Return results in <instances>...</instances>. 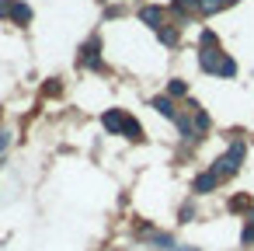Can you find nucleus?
Instances as JSON below:
<instances>
[{
	"instance_id": "1",
	"label": "nucleus",
	"mask_w": 254,
	"mask_h": 251,
	"mask_svg": "<svg viewBox=\"0 0 254 251\" xmlns=\"http://www.w3.org/2000/svg\"><path fill=\"white\" fill-rule=\"evenodd\" d=\"M126 119H129V115H126L122 108H112V112H105V115H101V126H105L112 136H122V129H126Z\"/></svg>"
},
{
	"instance_id": "2",
	"label": "nucleus",
	"mask_w": 254,
	"mask_h": 251,
	"mask_svg": "<svg viewBox=\"0 0 254 251\" xmlns=\"http://www.w3.org/2000/svg\"><path fill=\"white\" fill-rule=\"evenodd\" d=\"M98 49H101V42H98V39H91V42L80 49V67H87V70H98V67H101V56H98Z\"/></svg>"
},
{
	"instance_id": "3",
	"label": "nucleus",
	"mask_w": 254,
	"mask_h": 251,
	"mask_svg": "<svg viewBox=\"0 0 254 251\" xmlns=\"http://www.w3.org/2000/svg\"><path fill=\"white\" fill-rule=\"evenodd\" d=\"M219 56H223V53H219L216 46H202V49H198V67H202L205 74H216V63H219Z\"/></svg>"
},
{
	"instance_id": "4",
	"label": "nucleus",
	"mask_w": 254,
	"mask_h": 251,
	"mask_svg": "<svg viewBox=\"0 0 254 251\" xmlns=\"http://www.w3.org/2000/svg\"><path fill=\"white\" fill-rule=\"evenodd\" d=\"M216 185H219V178H216L212 171H202V174L191 181V192H195V195H209V192H216Z\"/></svg>"
},
{
	"instance_id": "5",
	"label": "nucleus",
	"mask_w": 254,
	"mask_h": 251,
	"mask_svg": "<svg viewBox=\"0 0 254 251\" xmlns=\"http://www.w3.org/2000/svg\"><path fill=\"white\" fill-rule=\"evenodd\" d=\"M11 21L28 25V21H32V7H28V4H21V0H14V4H11Z\"/></svg>"
},
{
	"instance_id": "6",
	"label": "nucleus",
	"mask_w": 254,
	"mask_h": 251,
	"mask_svg": "<svg viewBox=\"0 0 254 251\" xmlns=\"http://www.w3.org/2000/svg\"><path fill=\"white\" fill-rule=\"evenodd\" d=\"M160 18H164L160 7H143V11H139V21L150 25V28H160Z\"/></svg>"
},
{
	"instance_id": "7",
	"label": "nucleus",
	"mask_w": 254,
	"mask_h": 251,
	"mask_svg": "<svg viewBox=\"0 0 254 251\" xmlns=\"http://www.w3.org/2000/svg\"><path fill=\"white\" fill-rule=\"evenodd\" d=\"M122 136H126V140H132V143H139V140H143V126H139V122L129 115V119H126V129H122Z\"/></svg>"
},
{
	"instance_id": "8",
	"label": "nucleus",
	"mask_w": 254,
	"mask_h": 251,
	"mask_svg": "<svg viewBox=\"0 0 254 251\" xmlns=\"http://www.w3.org/2000/svg\"><path fill=\"white\" fill-rule=\"evenodd\" d=\"M233 74H237V63L223 53V56H219V63H216V77H233Z\"/></svg>"
},
{
	"instance_id": "9",
	"label": "nucleus",
	"mask_w": 254,
	"mask_h": 251,
	"mask_svg": "<svg viewBox=\"0 0 254 251\" xmlns=\"http://www.w3.org/2000/svg\"><path fill=\"white\" fill-rule=\"evenodd\" d=\"M230 4H233V0H202L198 11H202V14H216V11H223V7H230Z\"/></svg>"
},
{
	"instance_id": "10",
	"label": "nucleus",
	"mask_w": 254,
	"mask_h": 251,
	"mask_svg": "<svg viewBox=\"0 0 254 251\" xmlns=\"http://www.w3.org/2000/svg\"><path fill=\"white\" fill-rule=\"evenodd\" d=\"M150 105H153V108H157L160 115H167V119H178V112H174V105H171V98H153Z\"/></svg>"
},
{
	"instance_id": "11",
	"label": "nucleus",
	"mask_w": 254,
	"mask_h": 251,
	"mask_svg": "<svg viewBox=\"0 0 254 251\" xmlns=\"http://www.w3.org/2000/svg\"><path fill=\"white\" fill-rule=\"evenodd\" d=\"M157 39H160L164 46H174V42H178V32H174V28H157Z\"/></svg>"
},
{
	"instance_id": "12",
	"label": "nucleus",
	"mask_w": 254,
	"mask_h": 251,
	"mask_svg": "<svg viewBox=\"0 0 254 251\" xmlns=\"http://www.w3.org/2000/svg\"><path fill=\"white\" fill-rule=\"evenodd\" d=\"M150 241H153L157 248H164V251H171V248H174V237H171V234H153Z\"/></svg>"
},
{
	"instance_id": "13",
	"label": "nucleus",
	"mask_w": 254,
	"mask_h": 251,
	"mask_svg": "<svg viewBox=\"0 0 254 251\" xmlns=\"http://www.w3.org/2000/svg\"><path fill=\"white\" fill-rule=\"evenodd\" d=\"M202 0H174L171 4V11H191V7H198Z\"/></svg>"
},
{
	"instance_id": "14",
	"label": "nucleus",
	"mask_w": 254,
	"mask_h": 251,
	"mask_svg": "<svg viewBox=\"0 0 254 251\" xmlns=\"http://www.w3.org/2000/svg\"><path fill=\"white\" fill-rule=\"evenodd\" d=\"M240 244H244V248H251V244H254V223H247V227H244V234H240Z\"/></svg>"
},
{
	"instance_id": "15",
	"label": "nucleus",
	"mask_w": 254,
	"mask_h": 251,
	"mask_svg": "<svg viewBox=\"0 0 254 251\" xmlns=\"http://www.w3.org/2000/svg\"><path fill=\"white\" fill-rule=\"evenodd\" d=\"M167 91H171V94H185V91H188V84H185V81H171V84H167Z\"/></svg>"
},
{
	"instance_id": "16",
	"label": "nucleus",
	"mask_w": 254,
	"mask_h": 251,
	"mask_svg": "<svg viewBox=\"0 0 254 251\" xmlns=\"http://www.w3.org/2000/svg\"><path fill=\"white\" fill-rule=\"evenodd\" d=\"M11 4L14 0H0V18H11Z\"/></svg>"
},
{
	"instance_id": "17",
	"label": "nucleus",
	"mask_w": 254,
	"mask_h": 251,
	"mask_svg": "<svg viewBox=\"0 0 254 251\" xmlns=\"http://www.w3.org/2000/svg\"><path fill=\"white\" fill-rule=\"evenodd\" d=\"M244 206H247V195H240V199H233V202H230V209H244Z\"/></svg>"
},
{
	"instance_id": "18",
	"label": "nucleus",
	"mask_w": 254,
	"mask_h": 251,
	"mask_svg": "<svg viewBox=\"0 0 254 251\" xmlns=\"http://www.w3.org/2000/svg\"><path fill=\"white\" fill-rule=\"evenodd\" d=\"M181 220H185V223L191 220V202H185V206H181Z\"/></svg>"
},
{
	"instance_id": "19",
	"label": "nucleus",
	"mask_w": 254,
	"mask_h": 251,
	"mask_svg": "<svg viewBox=\"0 0 254 251\" xmlns=\"http://www.w3.org/2000/svg\"><path fill=\"white\" fill-rule=\"evenodd\" d=\"M7 143H11V140H7V133H0V150H4Z\"/></svg>"
},
{
	"instance_id": "20",
	"label": "nucleus",
	"mask_w": 254,
	"mask_h": 251,
	"mask_svg": "<svg viewBox=\"0 0 254 251\" xmlns=\"http://www.w3.org/2000/svg\"><path fill=\"white\" fill-rule=\"evenodd\" d=\"M174 251H198V248H191V244H185V248H174Z\"/></svg>"
},
{
	"instance_id": "21",
	"label": "nucleus",
	"mask_w": 254,
	"mask_h": 251,
	"mask_svg": "<svg viewBox=\"0 0 254 251\" xmlns=\"http://www.w3.org/2000/svg\"><path fill=\"white\" fill-rule=\"evenodd\" d=\"M247 220H251V223H254V213H251V216H247Z\"/></svg>"
}]
</instances>
